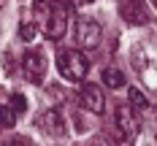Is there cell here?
<instances>
[{"label": "cell", "mask_w": 157, "mask_h": 146, "mask_svg": "<svg viewBox=\"0 0 157 146\" xmlns=\"http://www.w3.org/2000/svg\"><path fill=\"white\" fill-rule=\"evenodd\" d=\"M76 43L81 49H95L100 43V24H98L95 19L81 16L76 22Z\"/></svg>", "instance_id": "5b68a950"}, {"label": "cell", "mask_w": 157, "mask_h": 146, "mask_svg": "<svg viewBox=\"0 0 157 146\" xmlns=\"http://www.w3.org/2000/svg\"><path fill=\"white\" fill-rule=\"evenodd\" d=\"M103 84H106L109 89H122V87H125V73H122L119 68H106V70H103Z\"/></svg>", "instance_id": "9c48e42d"}, {"label": "cell", "mask_w": 157, "mask_h": 146, "mask_svg": "<svg viewBox=\"0 0 157 146\" xmlns=\"http://www.w3.org/2000/svg\"><path fill=\"white\" fill-rule=\"evenodd\" d=\"M33 14H35L38 30L44 32L49 41H57V38H63V35H65L71 8L65 6L63 0H35Z\"/></svg>", "instance_id": "6da1fadb"}, {"label": "cell", "mask_w": 157, "mask_h": 146, "mask_svg": "<svg viewBox=\"0 0 157 146\" xmlns=\"http://www.w3.org/2000/svg\"><path fill=\"white\" fill-rule=\"evenodd\" d=\"M78 103L90 114H103V108H106V95H103V89L98 84H84L78 89Z\"/></svg>", "instance_id": "8992f818"}, {"label": "cell", "mask_w": 157, "mask_h": 146, "mask_svg": "<svg viewBox=\"0 0 157 146\" xmlns=\"http://www.w3.org/2000/svg\"><path fill=\"white\" fill-rule=\"evenodd\" d=\"M3 6H6V0H0V8H3Z\"/></svg>", "instance_id": "2e32d148"}, {"label": "cell", "mask_w": 157, "mask_h": 146, "mask_svg": "<svg viewBox=\"0 0 157 146\" xmlns=\"http://www.w3.org/2000/svg\"><path fill=\"white\" fill-rule=\"evenodd\" d=\"M141 146H157V141H149V138H146V141H144Z\"/></svg>", "instance_id": "9a60e30c"}, {"label": "cell", "mask_w": 157, "mask_h": 146, "mask_svg": "<svg viewBox=\"0 0 157 146\" xmlns=\"http://www.w3.org/2000/svg\"><path fill=\"white\" fill-rule=\"evenodd\" d=\"M0 146H30L27 141H19V138H14V141H6V144H0Z\"/></svg>", "instance_id": "5bb4252c"}, {"label": "cell", "mask_w": 157, "mask_h": 146, "mask_svg": "<svg viewBox=\"0 0 157 146\" xmlns=\"http://www.w3.org/2000/svg\"><path fill=\"white\" fill-rule=\"evenodd\" d=\"M155 8H157V0H155Z\"/></svg>", "instance_id": "ac0fdd59"}, {"label": "cell", "mask_w": 157, "mask_h": 146, "mask_svg": "<svg viewBox=\"0 0 157 146\" xmlns=\"http://www.w3.org/2000/svg\"><path fill=\"white\" fill-rule=\"evenodd\" d=\"M16 125V114L11 111L8 103H0V130H11Z\"/></svg>", "instance_id": "30bf717a"}, {"label": "cell", "mask_w": 157, "mask_h": 146, "mask_svg": "<svg viewBox=\"0 0 157 146\" xmlns=\"http://www.w3.org/2000/svg\"><path fill=\"white\" fill-rule=\"evenodd\" d=\"M19 68H22V76L30 81V84H41V81L46 79V73H49V60H46V54L41 49H27L22 54Z\"/></svg>", "instance_id": "3957f363"}, {"label": "cell", "mask_w": 157, "mask_h": 146, "mask_svg": "<svg viewBox=\"0 0 157 146\" xmlns=\"http://www.w3.org/2000/svg\"><path fill=\"white\" fill-rule=\"evenodd\" d=\"M8 106H11V111L19 116V114H25V111H27V97H25V95H19V92H14V95H11V100H8Z\"/></svg>", "instance_id": "4fadbf2b"}, {"label": "cell", "mask_w": 157, "mask_h": 146, "mask_svg": "<svg viewBox=\"0 0 157 146\" xmlns=\"http://www.w3.org/2000/svg\"><path fill=\"white\" fill-rule=\"evenodd\" d=\"M119 14H122V19L130 22V24H146V19H149L144 3H138V0H125L122 8H119Z\"/></svg>", "instance_id": "ba28073f"}, {"label": "cell", "mask_w": 157, "mask_h": 146, "mask_svg": "<svg viewBox=\"0 0 157 146\" xmlns=\"http://www.w3.org/2000/svg\"><path fill=\"white\" fill-rule=\"evenodd\" d=\"M127 97H130V106L136 108V111H144V108H149V100L141 95V89H127Z\"/></svg>", "instance_id": "7c38bea8"}, {"label": "cell", "mask_w": 157, "mask_h": 146, "mask_svg": "<svg viewBox=\"0 0 157 146\" xmlns=\"http://www.w3.org/2000/svg\"><path fill=\"white\" fill-rule=\"evenodd\" d=\"M92 146H100V144H92Z\"/></svg>", "instance_id": "d6986e66"}, {"label": "cell", "mask_w": 157, "mask_h": 146, "mask_svg": "<svg viewBox=\"0 0 157 146\" xmlns=\"http://www.w3.org/2000/svg\"><path fill=\"white\" fill-rule=\"evenodd\" d=\"M114 122H117V127L125 138H136L138 130H141V119H138V111L133 106H119L114 111Z\"/></svg>", "instance_id": "277c9868"}, {"label": "cell", "mask_w": 157, "mask_h": 146, "mask_svg": "<svg viewBox=\"0 0 157 146\" xmlns=\"http://www.w3.org/2000/svg\"><path fill=\"white\" fill-rule=\"evenodd\" d=\"M0 32H3V27H0Z\"/></svg>", "instance_id": "ffe728a7"}, {"label": "cell", "mask_w": 157, "mask_h": 146, "mask_svg": "<svg viewBox=\"0 0 157 146\" xmlns=\"http://www.w3.org/2000/svg\"><path fill=\"white\" fill-rule=\"evenodd\" d=\"M41 130L46 135H52V138H65L68 135V122H65V116L57 108H49L41 116Z\"/></svg>", "instance_id": "52a82bcc"}, {"label": "cell", "mask_w": 157, "mask_h": 146, "mask_svg": "<svg viewBox=\"0 0 157 146\" xmlns=\"http://www.w3.org/2000/svg\"><path fill=\"white\" fill-rule=\"evenodd\" d=\"M84 3H92V0H84Z\"/></svg>", "instance_id": "e0dca14e"}, {"label": "cell", "mask_w": 157, "mask_h": 146, "mask_svg": "<svg viewBox=\"0 0 157 146\" xmlns=\"http://www.w3.org/2000/svg\"><path fill=\"white\" fill-rule=\"evenodd\" d=\"M57 70L65 81H81L90 70V62L78 49H63L57 54Z\"/></svg>", "instance_id": "7a4b0ae2"}, {"label": "cell", "mask_w": 157, "mask_h": 146, "mask_svg": "<svg viewBox=\"0 0 157 146\" xmlns=\"http://www.w3.org/2000/svg\"><path fill=\"white\" fill-rule=\"evenodd\" d=\"M38 32H41V30H38V24L30 22V19L19 24V38H22V41H27V43H33V41L38 38Z\"/></svg>", "instance_id": "8fae6325"}]
</instances>
